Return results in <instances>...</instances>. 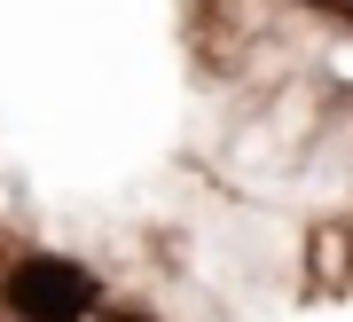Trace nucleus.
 Instances as JSON below:
<instances>
[{
    "mask_svg": "<svg viewBox=\"0 0 353 322\" xmlns=\"http://www.w3.org/2000/svg\"><path fill=\"white\" fill-rule=\"evenodd\" d=\"M8 322H16V314H8Z\"/></svg>",
    "mask_w": 353,
    "mask_h": 322,
    "instance_id": "obj_2",
    "label": "nucleus"
},
{
    "mask_svg": "<svg viewBox=\"0 0 353 322\" xmlns=\"http://www.w3.org/2000/svg\"><path fill=\"white\" fill-rule=\"evenodd\" d=\"M110 299H102L94 267L48 260V252H24V260H0V314L16 322H94Z\"/></svg>",
    "mask_w": 353,
    "mask_h": 322,
    "instance_id": "obj_1",
    "label": "nucleus"
}]
</instances>
